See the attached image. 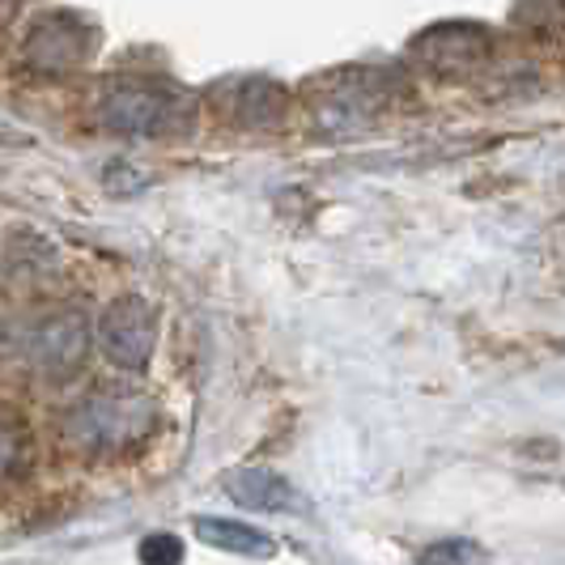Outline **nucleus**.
Returning a JSON list of instances; mask_svg holds the SVG:
<instances>
[{
	"label": "nucleus",
	"mask_w": 565,
	"mask_h": 565,
	"mask_svg": "<svg viewBox=\"0 0 565 565\" xmlns=\"http://www.w3.org/2000/svg\"><path fill=\"white\" fill-rule=\"evenodd\" d=\"M153 337H158V315H153V307H145L141 298L111 302V311L98 323L103 353L124 370H141L153 358Z\"/></svg>",
	"instance_id": "39448f33"
},
{
	"label": "nucleus",
	"mask_w": 565,
	"mask_h": 565,
	"mask_svg": "<svg viewBox=\"0 0 565 565\" xmlns=\"http://www.w3.org/2000/svg\"><path fill=\"white\" fill-rule=\"evenodd\" d=\"M481 562V544L472 540H434L429 548H422L417 565H477Z\"/></svg>",
	"instance_id": "9b49d317"
},
{
	"label": "nucleus",
	"mask_w": 565,
	"mask_h": 565,
	"mask_svg": "<svg viewBox=\"0 0 565 565\" xmlns=\"http://www.w3.org/2000/svg\"><path fill=\"white\" fill-rule=\"evenodd\" d=\"M141 565H183V540L153 532L141 540Z\"/></svg>",
	"instance_id": "f8f14e48"
},
{
	"label": "nucleus",
	"mask_w": 565,
	"mask_h": 565,
	"mask_svg": "<svg viewBox=\"0 0 565 565\" xmlns=\"http://www.w3.org/2000/svg\"><path fill=\"white\" fill-rule=\"evenodd\" d=\"M196 536L222 553H234V557H273L277 553L268 532H259L252 523H238V519H196Z\"/></svg>",
	"instance_id": "9d476101"
},
{
	"label": "nucleus",
	"mask_w": 565,
	"mask_h": 565,
	"mask_svg": "<svg viewBox=\"0 0 565 565\" xmlns=\"http://www.w3.org/2000/svg\"><path fill=\"white\" fill-rule=\"evenodd\" d=\"M89 56V30L73 13H47L26 34V64L39 73H68Z\"/></svg>",
	"instance_id": "423d86ee"
},
{
	"label": "nucleus",
	"mask_w": 565,
	"mask_h": 565,
	"mask_svg": "<svg viewBox=\"0 0 565 565\" xmlns=\"http://www.w3.org/2000/svg\"><path fill=\"white\" fill-rule=\"evenodd\" d=\"M89 353V319L73 307H60V311L34 319V328L26 332V358L34 370L43 374H73Z\"/></svg>",
	"instance_id": "7ed1b4c3"
},
{
	"label": "nucleus",
	"mask_w": 565,
	"mask_h": 565,
	"mask_svg": "<svg viewBox=\"0 0 565 565\" xmlns=\"http://www.w3.org/2000/svg\"><path fill=\"white\" fill-rule=\"evenodd\" d=\"M98 119L119 137H179L196 124V103L162 82L119 77L98 94Z\"/></svg>",
	"instance_id": "f257e3e1"
},
{
	"label": "nucleus",
	"mask_w": 565,
	"mask_h": 565,
	"mask_svg": "<svg viewBox=\"0 0 565 565\" xmlns=\"http://www.w3.org/2000/svg\"><path fill=\"white\" fill-rule=\"evenodd\" d=\"M226 493L247 510H302L298 489L285 481V477H277V472H268V468H243V472H234L226 481Z\"/></svg>",
	"instance_id": "6e6552de"
},
{
	"label": "nucleus",
	"mask_w": 565,
	"mask_h": 565,
	"mask_svg": "<svg viewBox=\"0 0 565 565\" xmlns=\"http://www.w3.org/2000/svg\"><path fill=\"white\" fill-rule=\"evenodd\" d=\"M209 98L238 128H273L285 115V89L268 77H226L209 89Z\"/></svg>",
	"instance_id": "0eeeda50"
},
{
	"label": "nucleus",
	"mask_w": 565,
	"mask_h": 565,
	"mask_svg": "<svg viewBox=\"0 0 565 565\" xmlns=\"http://www.w3.org/2000/svg\"><path fill=\"white\" fill-rule=\"evenodd\" d=\"M413 52H422L429 68H463L484 52V39L472 26H438L417 39Z\"/></svg>",
	"instance_id": "1a4fd4ad"
},
{
	"label": "nucleus",
	"mask_w": 565,
	"mask_h": 565,
	"mask_svg": "<svg viewBox=\"0 0 565 565\" xmlns=\"http://www.w3.org/2000/svg\"><path fill=\"white\" fill-rule=\"evenodd\" d=\"M13 459H18V434H13V425L0 422V477L13 468Z\"/></svg>",
	"instance_id": "ddd939ff"
},
{
	"label": "nucleus",
	"mask_w": 565,
	"mask_h": 565,
	"mask_svg": "<svg viewBox=\"0 0 565 565\" xmlns=\"http://www.w3.org/2000/svg\"><path fill=\"white\" fill-rule=\"evenodd\" d=\"M383 103V89L374 85L370 73H337L319 85V98H311L315 124L328 132V137H344V132H358L366 128L370 115L379 111Z\"/></svg>",
	"instance_id": "20e7f679"
},
{
	"label": "nucleus",
	"mask_w": 565,
	"mask_h": 565,
	"mask_svg": "<svg viewBox=\"0 0 565 565\" xmlns=\"http://www.w3.org/2000/svg\"><path fill=\"white\" fill-rule=\"evenodd\" d=\"M153 422H158V408L141 392H98L68 413L64 438L68 447L85 455H124L141 447Z\"/></svg>",
	"instance_id": "f03ea898"
}]
</instances>
